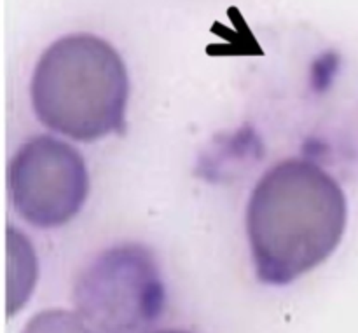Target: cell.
I'll return each instance as SVG.
<instances>
[{
	"instance_id": "obj_1",
	"label": "cell",
	"mask_w": 358,
	"mask_h": 333,
	"mask_svg": "<svg viewBox=\"0 0 358 333\" xmlns=\"http://www.w3.org/2000/svg\"><path fill=\"white\" fill-rule=\"evenodd\" d=\"M345 191L324 168L285 159L266 171L247 206V236L259 281L285 286L324 264L343 239Z\"/></svg>"
},
{
	"instance_id": "obj_2",
	"label": "cell",
	"mask_w": 358,
	"mask_h": 333,
	"mask_svg": "<svg viewBox=\"0 0 358 333\" xmlns=\"http://www.w3.org/2000/svg\"><path fill=\"white\" fill-rule=\"evenodd\" d=\"M128 70L119 52L93 34L52 42L35 66L31 107L45 128L76 142L124 131Z\"/></svg>"
},
{
	"instance_id": "obj_3",
	"label": "cell",
	"mask_w": 358,
	"mask_h": 333,
	"mask_svg": "<svg viewBox=\"0 0 358 333\" xmlns=\"http://www.w3.org/2000/svg\"><path fill=\"white\" fill-rule=\"evenodd\" d=\"M73 304L98 333H147L166 307L152 251L128 243L100 253L77 278Z\"/></svg>"
},
{
	"instance_id": "obj_4",
	"label": "cell",
	"mask_w": 358,
	"mask_h": 333,
	"mask_svg": "<svg viewBox=\"0 0 358 333\" xmlns=\"http://www.w3.org/2000/svg\"><path fill=\"white\" fill-rule=\"evenodd\" d=\"M9 191L14 209L30 225L62 227L87 199L86 163L70 143L48 135L35 136L10 161Z\"/></svg>"
},
{
	"instance_id": "obj_5",
	"label": "cell",
	"mask_w": 358,
	"mask_h": 333,
	"mask_svg": "<svg viewBox=\"0 0 358 333\" xmlns=\"http://www.w3.org/2000/svg\"><path fill=\"white\" fill-rule=\"evenodd\" d=\"M21 333H98L79 313L48 309L35 314Z\"/></svg>"
},
{
	"instance_id": "obj_6",
	"label": "cell",
	"mask_w": 358,
	"mask_h": 333,
	"mask_svg": "<svg viewBox=\"0 0 358 333\" xmlns=\"http://www.w3.org/2000/svg\"><path fill=\"white\" fill-rule=\"evenodd\" d=\"M156 333H189V332H182V330H161V332H156Z\"/></svg>"
}]
</instances>
